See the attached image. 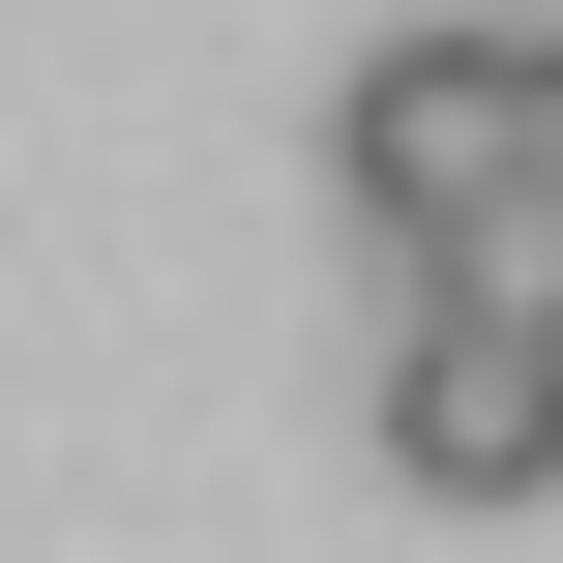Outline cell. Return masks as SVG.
Masks as SVG:
<instances>
[{
	"instance_id": "7a4b0ae2",
	"label": "cell",
	"mask_w": 563,
	"mask_h": 563,
	"mask_svg": "<svg viewBox=\"0 0 563 563\" xmlns=\"http://www.w3.org/2000/svg\"><path fill=\"white\" fill-rule=\"evenodd\" d=\"M386 475H416V505H534L563 475V356L475 327V297H416V327H386Z\"/></svg>"
},
{
	"instance_id": "6da1fadb",
	"label": "cell",
	"mask_w": 563,
	"mask_h": 563,
	"mask_svg": "<svg viewBox=\"0 0 563 563\" xmlns=\"http://www.w3.org/2000/svg\"><path fill=\"white\" fill-rule=\"evenodd\" d=\"M327 178H356V238H386V297L505 208V30H386L356 89H327Z\"/></svg>"
},
{
	"instance_id": "3957f363",
	"label": "cell",
	"mask_w": 563,
	"mask_h": 563,
	"mask_svg": "<svg viewBox=\"0 0 563 563\" xmlns=\"http://www.w3.org/2000/svg\"><path fill=\"white\" fill-rule=\"evenodd\" d=\"M505 178L563 208V30H505Z\"/></svg>"
}]
</instances>
